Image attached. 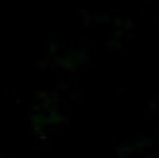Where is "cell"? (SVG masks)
Here are the masks:
<instances>
[]
</instances>
